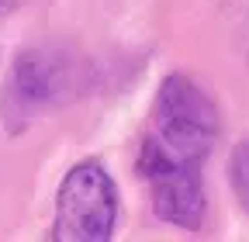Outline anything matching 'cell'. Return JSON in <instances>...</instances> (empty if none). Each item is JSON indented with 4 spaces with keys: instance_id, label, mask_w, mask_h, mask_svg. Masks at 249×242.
<instances>
[{
    "instance_id": "1",
    "label": "cell",
    "mask_w": 249,
    "mask_h": 242,
    "mask_svg": "<svg viewBox=\"0 0 249 242\" xmlns=\"http://www.w3.org/2000/svg\"><path fill=\"white\" fill-rule=\"evenodd\" d=\"M118 222V190L111 173L97 159L76 163L59 184L55 194V242H107Z\"/></svg>"
},
{
    "instance_id": "2",
    "label": "cell",
    "mask_w": 249,
    "mask_h": 242,
    "mask_svg": "<svg viewBox=\"0 0 249 242\" xmlns=\"http://www.w3.org/2000/svg\"><path fill=\"white\" fill-rule=\"evenodd\" d=\"M156 138L163 149L187 163H204L218 138V107L211 97L183 73L160 83L156 94Z\"/></svg>"
},
{
    "instance_id": "3",
    "label": "cell",
    "mask_w": 249,
    "mask_h": 242,
    "mask_svg": "<svg viewBox=\"0 0 249 242\" xmlns=\"http://www.w3.org/2000/svg\"><path fill=\"white\" fill-rule=\"evenodd\" d=\"M139 173L152 187V211L163 222L197 232L204 222V184L201 163H187L160 145V138H145L139 153Z\"/></svg>"
},
{
    "instance_id": "4",
    "label": "cell",
    "mask_w": 249,
    "mask_h": 242,
    "mask_svg": "<svg viewBox=\"0 0 249 242\" xmlns=\"http://www.w3.org/2000/svg\"><path fill=\"white\" fill-rule=\"evenodd\" d=\"M229 180L235 187V197L239 204L249 211V138L232 153V163H229Z\"/></svg>"
}]
</instances>
